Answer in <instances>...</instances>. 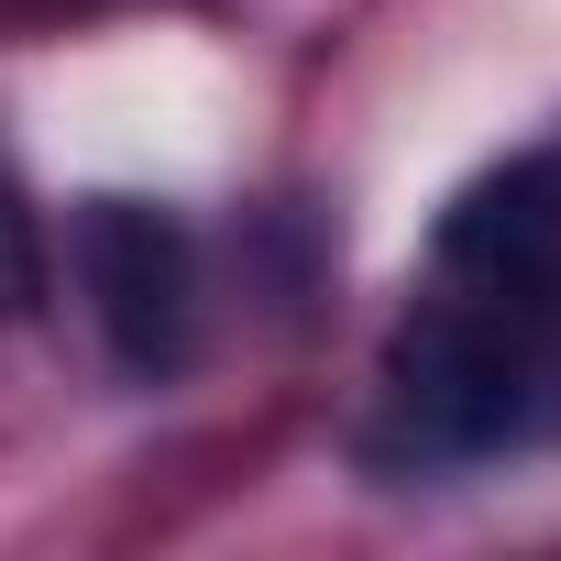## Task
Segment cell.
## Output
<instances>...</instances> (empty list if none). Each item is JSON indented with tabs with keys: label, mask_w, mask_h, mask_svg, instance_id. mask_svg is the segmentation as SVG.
Masks as SVG:
<instances>
[{
	"label": "cell",
	"mask_w": 561,
	"mask_h": 561,
	"mask_svg": "<svg viewBox=\"0 0 561 561\" xmlns=\"http://www.w3.org/2000/svg\"><path fill=\"white\" fill-rule=\"evenodd\" d=\"M386 419L408 462H484L550 419V298L440 287L386 353Z\"/></svg>",
	"instance_id": "obj_1"
},
{
	"label": "cell",
	"mask_w": 561,
	"mask_h": 561,
	"mask_svg": "<svg viewBox=\"0 0 561 561\" xmlns=\"http://www.w3.org/2000/svg\"><path fill=\"white\" fill-rule=\"evenodd\" d=\"M78 287L122 375H176L198 342V242L154 198H89L78 209Z\"/></svg>",
	"instance_id": "obj_2"
},
{
	"label": "cell",
	"mask_w": 561,
	"mask_h": 561,
	"mask_svg": "<svg viewBox=\"0 0 561 561\" xmlns=\"http://www.w3.org/2000/svg\"><path fill=\"white\" fill-rule=\"evenodd\" d=\"M440 287L473 298H561V154H517L473 176L440 220Z\"/></svg>",
	"instance_id": "obj_3"
},
{
	"label": "cell",
	"mask_w": 561,
	"mask_h": 561,
	"mask_svg": "<svg viewBox=\"0 0 561 561\" xmlns=\"http://www.w3.org/2000/svg\"><path fill=\"white\" fill-rule=\"evenodd\" d=\"M34 309H45V231H34L23 176L0 165V331H12V320H34Z\"/></svg>",
	"instance_id": "obj_4"
},
{
	"label": "cell",
	"mask_w": 561,
	"mask_h": 561,
	"mask_svg": "<svg viewBox=\"0 0 561 561\" xmlns=\"http://www.w3.org/2000/svg\"><path fill=\"white\" fill-rule=\"evenodd\" d=\"M550 419H561V320H550Z\"/></svg>",
	"instance_id": "obj_5"
}]
</instances>
